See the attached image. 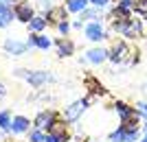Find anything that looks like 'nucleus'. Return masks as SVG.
I'll return each instance as SVG.
<instances>
[{
    "instance_id": "obj_20",
    "label": "nucleus",
    "mask_w": 147,
    "mask_h": 142,
    "mask_svg": "<svg viewBox=\"0 0 147 142\" xmlns=\"http://www.w3.org/2000/svg\"><path fill=\"white\" fill-rule=\"evenodd\" d=\"M11 120H13L11 109L0 111V131H2V133H11Z\"/></svg>"
},
{
    "instance_id": "obj_2",
    "label": "nucleus",
    "mask_w": 147,
    "mask_h": 142,
    "mask_svg": "<svg viewBox=\"0 0 147 142\" xmlns=\"http://www.w3.org/2000/svg\"><path fill=\"white\" fill-rule=\"evenodd\" d=\"M92 101H94L92 96H86V99H79V101H75V103H70L68 107H64V116H61V118H64L66 123H77Z\"/></svg>"
},
{
    "instance_id": "obj_30",
    "label": "nucleus",
    "mask_w": 147,
    "mask_h": 142,
    "mask_svg": "<svg viewBox=\"0 0 147 142\" xmlns=\"http://www.w3.org/2000/svg\"><path fill=\"white\" fill-rule=\"evenodd\" d=\"M138 142H147V133H145V136H143V138H141Z\"/></svg>"
},
{
    "instance_id": "obj_15",
    "label": "nucleus",
    "mask_w": 147,
    "mask_h": 142,
    "mask_svg": "<svg viewBox=\"0 0 147 142\" xmlns=\"http://www.w3.org/2000/svg\"><path fill=\"white\" fill-rule=\"evenodd\" d=\"M55 46H57V55L59 57H70L75 53V44L68 39V37H59L55 42Z\"/></svg>"
},
{
    "instance_id": "obj_5",
    "label": "nucleus",
    "mask_w": 147,
    "mask_h": 142,
    "mask_svg": "<svg viewBox=\"0 0 147 142\" xmlns=\"http://www.w3.org/2000/svg\"><path fill=\"white\" fill-rule=\"evenodd\" d=\"M84 87L88 90V96H92V99H97V96H105V94H108V90L103 87V83H101L94 74H88L86 79H84Z\"/></svg>"
},
{
    "instance_id": "obj_29",
    "label": "nucleus",
    "mask_w": 147,
    "mask_h": 142,
    "mask_svg": "<svg viewBox=\"0 0 147 142\" xmlns=\"http://www.w3.org/2000/svg\"><path fill=\"white\" fill-rule=\"evenodd\" d=\"M44 142H57V140H55L53 136H49V133H46V140H44Z\"/></svg>"
},
{
    "instance_id": "obj_19",
    "label": "nucleus",
    "mask_w": 147,
    "mask_h": 142,
    "mask_svg": "<svg viewBox=\"0 0 147 142\" xmlns=\"http://www.w3.org/2000/svg\"><path fill=\"white\" fill-rule=\"evenodd\" d=\"M46 24H49L46 15H35V18L29 22V31L31 33H42L44 29H46Z\"/></svg>"
},
{
    "instance_id": "obj_3",
    "label": "nucleus",
    "mask_w": 147,
    "mask_h": 142,
    "mask_svg": "<svg viewBox=\"0 0 147 142\" xmlns=\"http://www.w3.org/2000/svg\"><path fill=\"white\" fill-rule=\"evenodd\" d=\"M57 118H59V114H57L55 109H42V111H37V116L33 118L31 123H33V129L49 131V129H51V125L55 123Z\"/></svg>"
},
{
    "instance_id": "obj_1",
    "label": "nucleus",
    "mask_w": 147,
    "mask_h": 142,
    "mask_svg": "<svg viewBox=\"0 0 147 142\" xmlns=\"http://www.w3.org/2000/svg\"><path fill=\"white\" fill-rule=\"evenodd\" d=\"M138 55L141 53L136 48H129L123 39H117L108 50V59L112 63H138Z\"/></svg>"
},
{
    "instance_id": "obj_12",
    "label": "nucleus",
    "mask_w": 147,
    "mask_h": 142,
    "mask_svg": "<svg viewBox=\"0 0 147 142\" xmlns=\"http://www.w3.org/2000/svg\"><path fill=\"white\" fill-rule=\"evenodd\" d=\"M84 33H86V39H90V42H101V39H105V31H103V26H101V22H90V24H86Z\"/></svg>"
},
{
    "instance_id": "obj_27",
    "label": "nucleus",
    "mask_w": 147,
    "mask_h": 142,
    "mask_svg": "<svg viewBox=\"0 0 147 142\" xmlns=\"http://www.w3.org/2000/svg\"><path fill=\"white\" fill-rule=\"evenodd\" d=\"M40 7H42V9H46V11H49V9H51V0H40Z\"/></svg>"
},
{
    "instance_id": "obj_21",
    "label": "nucleus",
    "mask_w": 147,
    "mask_h": 142,
    "mask_svg": "<svg viewBox=\"0 0 147 142\" xmlns=\"http://www.w3.org/2000/svg\"><path fill=\"white\" fill-rule=\"evenodd\" d=\"M88 5H90L88 0H68L66 9H68V13H81L88 9Z\"/></svg>"
},
{
    "instance_id": "obj_14",
    "label": "nucleus",
    "mask_w": 147,
    "mask_h": 142,
    "mask_svg": "<svg viewBox=\"0 0 147 142\" xmlns=\"http://www.w3.org/2000/svg\"><path fill=\"white\" fill-rule=\"evenodd\" d=\"M105 59H108V50L105 48H90L86 53V61H90V63H94V66H99V63H103Z\"/></svg>"
},
{
    "instance_id": "obj_26",
    "label": "nucleus",
    "mask_w": 147,
    "mask_h": 142,
    "mask_svg": "<svg viewBox=\"0 0 147 142\" xmlns=\"http://www.w3.org/2000/svg\"><path fill=\"white\" fill-rule=\"evenodd\" d=\"M88 2H90L92 7H97V9H103V7L108 5V2H110V0H88Z\"/></svg>"
},
{
    "instance_id": "obj_10",
    "label": "nucleus",
    "mask_w": 147,
    "mask_h": 142,
    "mask_svg": "<svg viewBox=\"0 0 147 142\" xmlns=\"http://www.w3.org/2000/svg\"><path fill=\"white\" fill-rule=\"evenodd\" d=\"M110 140L112 142H138L141 136H138V131H125L123 127H117L110 133Z\"/></svg>"
},
{
    "instance_id": "obj_9",
    "label": "nucleus",
    "mask_w": 147,
    "mask_h": 142,
    "mask_svg": "<svg viewBox=\"0 0 147 142\" xmlns=\"http://www.w3.org/2000/svg\"><path fill=\"white\" fill-rule=\"evenodd\" d=\"M46 20H49V24H61V22H66L68 20V9L64 5H57V7H51L49 11H46Z\"/></svg>"
},
{
    "instance_id": "obj_31",
    "label": "nucleus",
    "mask_w": 147,
    "mask_h": 142,
    "mask_svg": "<svg viewBox=\"0 0 147 142\" xmlns=\"http://www.w3.org/2000/svg\"><path fill=\"white\" fill-rule=\"evenodd\" d=\"M16 2H26V0H16Z\"/></svg>"
},
{
    "instance_id": "obj_7",
    "label": "nucleus",
    "mask_w": 147,
    "mask_h": 142,
    "mask_svg": "<svg viewBox=\"0 0 147 142\" xmlns=\"http://www.w3.org/2000/svg\"><path fill=\"white\" fill-rule=\"evenodd\" d=\"M121 33H123V37H127V39H138V37H143V24H141V20L129 18L127 22L123 24Z\"/></svg>"
},
{
    "instance_id": "obj_16",
    "label": "nucleus",
    "mask_w": 147,
    "mask_h": 142,
    "mask_svg": "<svg viewBox=\"0 0 147 142\" xmlns=\"http://www.w3.org/2000/svg\"><path fill=\"white\" fill-rule=\"evenodd\" d=\"M119 127H123L125 131H138V127H141V114L134 111L132 116L121 118V125H119Z\"/></svg>"
},
{
    "instance_id": "obj_8",
    "label": "nucleus",
    "mask_w": 147,
    "mask_h": 142,
    "mask_svg": "<svg viewBox=\"0 0 147 142\" xmlns=\"http://www.w3.org/2000/svg\"><path fill=\"white\" fill-rule=\"evenodd\" d=\"M24 79L31 87H42L46 81H51V74L46 70H26Z\"/></svg>"
},
{
    "instance_id": "obj_13",
    "label": "nucleus",
    "mask_w": 147,
    "mask_h": 142,
    "mask_svg": "<svg viewBox=\"0 0 147 142\" xmlns=\"http://www.w3.org/2000/svg\"><path fill=\"white\" fill-rule=\"evenodd\" d=\"M31 127H33V123H31L26 116H13V120H11V133H16V136H20V133H29Z\"/></svg>"
},
{
    "instance_id": "obj_24",
    "label": "nucleus",
    "mask_w": 147,
    "mask_h": 142,
    "mask_svg": "<svg viewBox=\"0 0 147 142\" xmlns=\"http://www.w3.org/2000/svg\"><path fill=\"white\" fill-rule=\"evenodd\" d=\"M117 7H119V9H123V11L132 13V11H134V0H119Z\"/></svg>"
},
{
    "instance_id": "obj_25",
    "label": "nucleus",
    "mask_w": 147,
    "mask_h": 142,
    "mask_svg": "<svg viewBox=\"0 0 147 142\" xmlns=\"http://www.w3.org/2000/svg\"><path fill=\"white\" fill-rule=\"evenodd\" d=\"M57 31L61 33V37H66V35H68V31H70V22L66 20V22H61V24H57Z\"/></svg>"
},
{
    "instance_id": "obj_28",
    "label": "nucleus",
    "mask_w": 147,
    "mask_h": 142,
    "mask_svg": "<svg viewBox=\"0 0 147 142\" xmlns=\"http://www.w3.org/2000/svg\"><path fill=\"white\" fill-rule=\"evenodd\" d=\"M5 94H7V85H5V83H0V99H2Z\"/></svg>"
},
{
    "instance_id": "obj_33",
    "label": "nucleus",
    "mask_w": 147,
    "mask_h": 142,
    "mask_svg": "<svg viewBox=\"0 0 147 142\" xmlns=\"http://www.w3.org/2000/svg\"><path fill=\"white\" fill-rule=\"evenodd\" d=\"M0 142H2V136H0Z\"/></svg>"
},
{
    "instance_id": "obj_6",
    "label": "nucleus",
    "mask_w": 147,
    "mask_h": 142,
    "mask_svg": "<svg viewBox=\"0 0 147 142\" xmlns=\"http://www.w3.org/2000/svg\"><path fill=\"white\" fill-rule=\"evenodd\" d=\"M13 15H16V20L29 24L31 20L35 18V11H33V7H31L29 2H16V5H13Z\"/></svg>"
},
{
    "instance_id": "obj_22",
    "label": "nucleus",
    "mask_w": 147,
    "mask_h": 142,
    "mask_svg": "<svg viewBox=\"0 0 147 142\" xmlns=\"http://www.w3.org/2000/svg\"><path fill=\"white\" fill-rule=\"evenodd\" d=\"M44 140H46V131H42V129L29 131V142H44Z\"/></svg>"
},
{
    "instance_id": "obj_4",
    "label": "nucleus",
    "mask_w": 147,
    "mask_h": 142,
    "mask_svg": "<svg viewBox=\"0 0 147 142\" xmlns=\"http://www.w3.org/2000/svg\"><path fill=\"white\" fill-rule=\"evenodd\" d=\"M46 133H49V136H53L57 142H70V138H73V136H70V129H68V123H66L61 116L57 118L53 125H51V129L46 131Z\"/></svg>"
},
{
    "instance_id": "obj_32",
    "label": "nucleus",
    "mask_w": 147,
    "mask_h": 142,
    "mask_svg": "<svg viewBox=\"0 0 147 142\" xmlns=\"http://www.w3.org/2000/svg\"><path fill=\"white\" fill-rule=\"evenodd\" d=\"M9 142H20V140H9Z\"/></svg>"
},
{
    "instance_id": "obj_17",
    "label": "nucleus",
    "mask_w": 147,
    "mask_h": 142,
    "mask_svg": "<svg viewBox=\"0 0 147 142\" xmlns=\"http://www.w3.org/2000/svg\"><path fill=\"white\" fill-rule=\"evenodd\" d=\"M112 109L117 111V114H119L121 118H127V116H132V114L136 111V107L127 105L125 101H114V103H112Z\"/></svg>"
},
{
    "instance_id": "obj_11",
    "label": "nucleus",
    "mask_w": 147,
    "mask_h": 142,
    "mask_svg": "<svg viewBox=\"0 0 147 142\" xmlns=\"http://www.w3.org/2000/svg\"><path fill=\"white\" fill-rule=\"evenodd\" d=\"M5 50L11 57H20L29 50V46H26V42H18V39H13V37H7L5 39Z\"/></svg>"
},
{
    "instance_id": "obj_23",
    "label": "nucleus",
    "mask_w": 147,
    "mask_h": 142,
    "mask_svg": "<svg viewBox=\"0 0 147 142\" xmlns=\"http://www.w3.org/2000/svg\"><path fill=\"white\" fill-rule=\"evenodd\" d=\"M97 15H99V9H97V7H92V9H86V11L79 13V20H81V22H84V20H97Z\"/></svg>"
},
{
    "instance_id": "obj_18",
    "label": "nucleus",
    "mask_w": 147,
    "mask_h": 142,
    "mask_svg": "<svg viewBox=\"0 0 147 142\" xmlns=\"http://www.w3.org/2000/svg\"><path fill=\"white\" fill-rule=\"evenodd\" d=\"M11 20H16L13 15V7H7V5H0V29L11 24Z\"/></svg>"
}]
</instances>
